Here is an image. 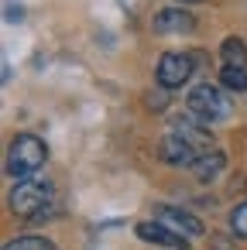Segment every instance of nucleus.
<instances>
[{"label":"nucleus","mask_w":247,"mask_h":250,"mask_svg":"<svg viewBox=\"0 0 247 250\" xmlns=\"http://www.w3.org/2000/svg\"><path fill=\"white\" fill-rule=\"evenodd\" d=\"M220 62H223V69H247V45H244L237 35L223 38V45H220Z\"/></svg>","instance_id":"11"},{"label":"nucleus","mask_w":247,"mask_h":250,"mask_svg":"<svg viewBox=\"0 0 247 250\" xmlns=\"http://www.w3.org/2000/svg\"><path fill=\"white\" fill-rule=\"evenodd\" d=\"M223 168H226V154H223V151H216V147H209L206 154H199V158L192 161V175H196L199 182H209V178H216Z\"/></svg>","instance_id":"9"},{"label":"nucleus","mask_w":247,"mask_h":250,"mask_svg":"<svg viewBox=\"0 0 247 250\" xmlns=\"http://www.w3.org/2000/svg\"><path fill=\"white\" fill-rule=\"evenodd\" d=\"M172 130H175V134H182V137H185V141H189L199 154H206V151L213 147V137H209V130H206L202 124H192V120H175V124H172Z\"/></svg>","instance_id":"10"},{"label":"nucleus","mask_w":247,"mask_h":250,"mask_svg":"<svg viewBox=\"0 0 247 250\" xmlns=\"http://www.w3.org/2000/svg\"><path fill=\"white\" fill-rule=\"evenodd\" d=\"M151 28H155V35H189V31H196V18L185 7H165L155 14Z\"/></svg>","instance_id":"6"},{"label":"nucleus","mask_w":247,"mask_h":250,"mask_svg":"<svg viewBox=\"0 0 247 250\" xmlns=\"http://www.w3.org/2000/svg\"><path fill=\"white\" fill-rule=\"evenodd\" d=\"M158 158L165 161V165H179V168H192V161L199 158V151L182 137V134H175V130H168L165 137H161V144H158Z\"/></svg>","instance_id":"5"},{"label":"nucleus","mask_w":247,"mask_h":250,"mask_svg":"<svg viewBox=\"0 0 247 250\" xmlns=\"http://www.w3.org/2000/svg\"><path fill=\"white\" fill-rule=\"evenodd\" d=\"M185 4H196V0H185Z\"/></svg>","instance_id":"16"},{"label":"nucleus","mask_w":247,"mask_h":250,"mask_svg":"<svg viewBox=\"0 0 247 250\" xmlns=\"http://www.w3.org/2000/svg\"><path fill=\"white\" fill-rule=\"evenodd\" d=\"M48 202H52V185L45 178H24L11 192V212L14 216L38 219V216H45V206Z\"/></svg>","instance_id":"3"},{"label":"nucleus","mask_w":247,"mask_h":250,"mask_svg":"<svg viewBox=\"0 0 247 250\" xmlns=\"http://www.w3.org/2000/svg\"><path fill=\"white\" fill-rule=\"evenodd\" d=\"M148 103H151L155 110H161V106H165V86H161L158 93H151V100H148Z\"/></svg>","instance_id":"15"},{"label":"nucleus","mask_w":247,"mask_h":250,"mask_svg":"<svg viewBox=\"0 0 247 250\" xmlns=\"http://www.w3.org/2000/svg\"><path fill=\"white\" fill-rule=\"evenodd\" d=\"M155 219H161L168 229H175V233H182V236H202V233H206L202 219H196L192 212L175 209V206H158V209H155Z\"/></svg>","instance_id":"7"},{"label":"nucleus","mask_w":247,"mask_h":250,"mask_svg":"<svg viewBox=\"0 0 247 250\" xmlns=\"http://www.w3.org/2000/svg\"><path fill=\"white\" fill-rule=\"evenodd\" d=\"M134 229H137V236H141L144 243H158V247H175V250H185V240H189V236H182V233L168 229V226H165L161 219H144V223H137Z\"/></svg>","instance_id":"8"},{"label":"nucleus","mask_w":247,"mask_h":250,"mask_svg":"<svg viewBox=\"0 0 247 250\" xmlns=\"http://www.w3.org/2000/svg\"><path fill=\"white\" fill-rule=\"evenodd\" d=\"M45 158H48V147L35 134H18L7 147V175L14 182H24L45 165Z\"/></svg>","instance_id":"1"},{"label":"nucleus","mask_w":247,"mask_h":250,"mask_svg":"<svg viewBox=\"0 0 247 250\" xmlns=\"http://www.w3.org/2000/svg\"><path fill=\"white\" fill-rule=\"evenodd\" d=\"M4 250H55V243L45 240V236H18V240H11Z\"/></svg>","instance_id":"12"},{"label":"nucleus","mask_w":247,"mask_h":250,"mask_svg":"<svg viewBox=\"0 0 247 250\" xmlns=\"http://www.w3.org/2000/svg\"><path fill=\"white\" fill-rule=\"evenodd\" d=\"M4 11H7V21H24V7H21V4H14V0H7Z\"/></svg>","instance_id":"14"},{"label":"nucleus","mask_w":247,"mask_h":250,"mask_svg":"<svg viewBox=\"0 0 247 250\" xmlns=\"http://www.w3.org/2000/svg\"><path fill=\"white\" fill-rule=\"evenodd\" d=\"M230 110H233L230 106V96L220 86H213V83H199L189 93V113L199 117L202 124H220V120L230 117Z\"/></svg>","instance_id":"2"},{"label":"nucleus","mask_w":247,"mask_h":250,"mask_svg":"<svg viewBox=\"0 0 247 250\" xmlns=\"http://www.w3.org/2000/svg\"><path fill=\"white\" fill-rule=\"evenodd\" d=\"M192 69H196V55H189V52H165L158 59V86L179 89V86L189 83Z\"/></svg>","instance_id":"4"},{"label":"nucleus","mask_w":247,"mask_h":250,"mask_svg":"<svg viewBox=\"0 0 247 250\" xmlns=\"http://www.w3.org/2000/svg\"><path fill=\"white\" fill-rule=\"evenodd\" d=\"M230 229H233V236L247 240V202H240V206L230 212Z\"/></svg>","instance_id":"13"}]
</instances>
